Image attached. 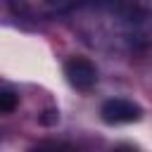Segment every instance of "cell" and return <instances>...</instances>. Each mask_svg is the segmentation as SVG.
Instances as JSON below:
<instances>
[{
	"label": "cell",
	"instance_id": "cell-1",
	"mask_svg": "<svg viewBox=\"0 0 152 152\" xmlns=\"http://www.w3.org/2000/svg\"><path fill=\"white\" fill-rule=\"evenodd\" d=\"M86 7L83 33L93 45L116 52L152 48V0H102Z\"/></svg>",
	"mask_w": 152,
	"mask_h": 152
},
{
	"label": "cell",
	"instance_id": "cell-2",
	"mask_svg": "<svg viewBox=\"0 0 152 152\" xmlns=\"http://www.w3.org/2000/svg\"><path fill=\"white\" fill-rule=\"evenodd\" d=\"M12 12L24 19H52L59 14H66L81 5V0H7Z\"/></svg>",
	"mask_w": 152,
	"mask_h": 152
},
{
	"label": "cell",
	"instance_id": "cell-3",
	"mask_svg": "<svg viewBox=\"0 0 152 152\" xmlns=\"http://www.w3.org/2000/svg\"><path fill=\"white\" fill-rule=\"evenodd\" d=\"M100 116L104 124H131L142 116V109L126 97H112L100 107Z\"/></svg>",
	"mask_w": 152,
	"mask_h": 152
},
{
	"label": "cell",
	"instance_id": "cell-4",
	"mask_svg": "<svg viewBox=\"0 0 152 152\" xmlns=\"http://www.w3.org/2000/svg\"><path fill=\"white\" fill-rule=\"evenodd\" d=\"M64 76H66V81H69L74 88L88 90V88H93L95 81H97V69H95V64H93L90 59H86V57H71V59H66V64H64Z\"/></svg>",
	"mask_w": 152,
	"mask_h": 152
},
{
	"label": "cell",
	"instance_id": "cell-5",
	"mask_svg": "<svg viewBox=\"0 0 152 152\" xmlns=\"http://www.w3.org/2000/svg\"><path fill=\"white\" fill-rule=\"evenodd\" d=\"M17 102H19V97H17L10 88H5V90L0 93V109H2V112H12V109L17 107Z\"/></svg>",
	"mask_w": 152,
	"mask_h": 152
},
{
	"label": "cell",
	"instance_id": "cell-6",
	"mask_svg": "<svg viewBox=\"0 0 152 152\" xmlns=\"http://www.w3.org/2000/svg\"><path fill=\"white\" fill-rule=\"evenodd\" d=\"M95 2H102V0H81V5H95Z\"/></svg>",
	"mask_w": 152,
	"mask_h": 152
}]
</instances>
